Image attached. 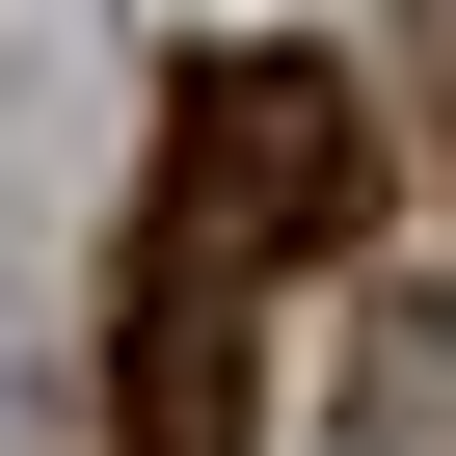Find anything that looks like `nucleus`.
<instances>
[{"label":"nucleus","mask_w":456,"mask_h":456,"mask_svg":"<svg viewBox=\"0 0 456 456\" xmlns=\"http://www.w3.org/2000/svg\"><path fill=\"white\" fill-rule=\"evenodd\" d=\"M242 322H269V269H242V242H188V215H134V296H108V429H134V456H242Z\"/></svg>","instance_id":"f03ea898"},{"label":"nucleus","mask_w":456,"mask_h":456,"mask_svg":"<svg viewBox=\"0 0 456 456\" xmlns=\"http://www.w3.org/2000/svg\"><path fill=\"white\" fill-rule=\"evenodd\" d=\"M161 215L242 242V269H322L349 215H376V108H349L322 54H215V81L161 108Z\"/></svg>","instance_id":"f257e3e1"}]
</instances>
